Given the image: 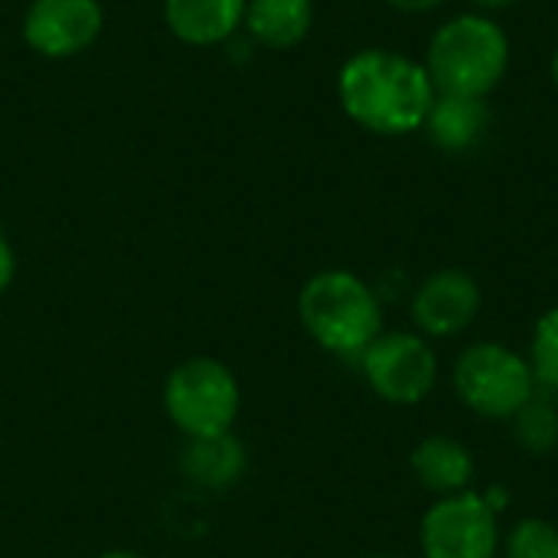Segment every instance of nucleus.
I'll use <instances>...</instances> for the list:
<instances>
[{
	"instance_id": "nucleus-14",
	"label": "nucleus",
	"mask_w": 558,
	"mask_h": 558,
	"mask_svg": "<svg viewBox=\"0 0 558 558\" xmlns=\"http://www.w3.org/2000/svg\"><path fill=\"white\" fill-rule=\"evenodd\" d=\"M242 26L268 49H294L314 26V0H248Z\"/></svg>"
},
{
	"instance_id": "nucleus-24",
	"label": "nucleus",
	"mask_w": 558,
	"mask_h": 558,
	"mask_svg": "<svg viewBox=\"0 0 558 558\" xmlns=\"http://www.w3.org/2000/svg\"><path fill=\"white\" fill-rule=\"evenodd\" d=\"M366 558H386V556H366Z\"/></svg>"
},
{
	"instance_id": "nucleus-10",
	"label": "nucleus",
	"mask_w": 558,
	"mask_h": 558,
	"mask_svg": "<svg viewBox=\"0 0 558 558\" xmlns=\"http://www.w3.org/2000/svg\"><path fill=\"white\" fill-rule=\"evenodd\" d=\"M490 105L487 98H468V95H435L432 111L425 118L428 141L445 154H468L474 150L487 131H490Z\"/></svg>"
},
{
	"instance_id": "nucleus-16",
	"label": "nucleus",
	"mask_w": 558,
	"mask_h": 558,
	"mask_svg": "<svg viewBox=\"0 0 558 558\" xmlns=\"http://www.w3.org/2000/svg\"><path fill=\"white\" fill-rule=\"evenodd\" d=\"M504 558H558V526L539 517L520 520L504 539Z\"/></svg>"
},
{
	"instance_id": "nucleus-2",
	"label": "nucleus",
	"mask_w": 558,
	"mask_h": 558,
	"mask_svg": "<svg viewBox=\"0 0 558 558\" xmlns=\"http://www.w3.org/2000/svg\"><path fill=\"white\" fill-rule=\"evenodd\" d=\"M422 62L438 95L490 98L510 72L513 43L497 16L464 10L432 33Z\"/></svg>"
},
{
	"instance_id": "nucleus-12",
	"label": "nucleus",
	"mask_w": 558,
	"mask_h": 558,
	"mask_svg": "<svg viewBox=\"0 0 558 558\" xmlns=\"http://www.w3.org/2000/svg\"><path fill=\"white\" fill-rule=\"evenodd\" d=\"M248 0H163L167 26L190 46H216L245 23Z\"/></svg>"
},
{
	"instance_id": "nucleus-7",
	"label": "nucleus",
	"mask_w": 558,
	"mask_h": 558,
	"mask_svg": "<svg viewBox=\"0 0 558 558\" xmlns=\"http://www.w3.org/2000/svg\"><path fill=\"white\" fill-rule=\"evenodd\" d=\"M418 546L425 558H497L500 513L474 490L441 497L422 517Z\"/></svg>"
},
{
	"instance_id": "nucleus-6",
	"label": "nucleus",
	"mask_w": 558,
	"mask_h": 558,
	"mask_svg": "<svg viewBox=\"0 0 558 558\" xmlns=\"http://www.w3.org/2000/svg\"><path fill=\"white\" fill-rule=\"evenodd\" d=\"M369 389L389 405H418L438 383V356L422 333H379L360 356Z\"/></svg>"
},
{
	"instance_id": "nucleus-21",
	"label": "nucleus",
	"mask_w": 558,
	"mask_h": 558,
	"mask_svg": "<svg viewBox=\"0 0 558 558\" xmlns=\"http://www.w3.org/2000/svg\"><path fill=\"white\" fill-rule=\"evenodd\" d=\"M484 500L500 513V510L510 504V490H504V487H487V490H484Z\"/></svg>"
},
{
	"instance_id": "nucleus-1",
	"label": "nucleus",
	"mask_w": 558,
	"mask_h": 558,
	"mask_svg": "<svg viewBox=\"0 0 558 558\" xmlns=\"http://www.w3.org/2000/svg\"><path fill=\"white\" fill-rule=\"evenodd\" d=\"M435 95L425 62L389 46L353 52L337 75L343 114L376 137H409L422 131Z\"/></svg>"
},
{
	"instance_id": "nucleus-13",
	"label": "nucleus",
	"mask_w": 558,
	"mask_h": 558,
	"mask_svg": "<svg viewBox=\"0 0 558 558\" xmlns=\"http://www.w3.org/2000/svg\"><path fill=\"white\" fill-rule=\"evenodd\" d=\"M248 464L245 445L229 432L216 438H186V451L180 458L183 474L190 484L206 490H226L242 481Z\"/></svg>"
},
{
	"instance_id": "nucleus-19",
	"label": "nucleus",
	"mask_w": 558,
	"mask_h": 558,
	"mask_svg": "<svg viewBox=\"0 0 558 558\" xmlns=\"http://www.w3.org/2000/svg\"><path fill=\"white\" fill-rule=\"evenodd\" d=\"M16 275V255H13V245L7 242V235H0V294L10 288Z\"/></svg>"
},
{
	"instance_id": "nucleus-5",
	"label": "nucleus",
	"mask_w": 558,
	"mask_h": 558,
	"mask_svg": "<svg viewBox=\"0 0 558 558\" xmlns=\"http://www.w3.org/2000/svg\"><path fill=\"white\" fill-rule=\"evenodd\" d=\"M451 383L474 415L494 422H510L536 396V373L530 360L497 340L471 343L454 360Z\"/></svg>"
},
{
	"instance_id": "nucleus-3",
	"label": "nucleus",
	"mask_w": 558,
	"mask_h": 558,
	"mask_svg": "<svg viewBox=\"0 0 558 558\" xmlns=\"http://www.w3.org/2000/svg\"><path fill=\"white\" fill-rule=\"evenodd\" d=\"M298 317L307 337L337 356H363L383 333L379 294L347 268H327L307 278L298 294Z\"/></svg>"
},
{
	"instance_id": "nucleus-9",
	"label": "nucleus",
	"mask_w": 558,
	"mask_h": 558,
	"mask_svg": "<svg viewBox=\"0 0 558 558\" xmlns=\"http://www.w3.org/2000/svg\"><path fill=\"white\" fill-rule=\"evenodd\" d=\"M484 294L471 271L464 268H441L432 271L412 294V320L422 337H458L464 333L481 314Z\"/></svg>"
},
{
	"instance_id": "nucleus-4",
	"label": "nucleus",
	"mask_w": 558,
	"mask_h": 558,
	"mask_svg": "<svg viewBox=\"0 0 558 558\" xmlns=\"http://www.w3.org/2000/svg\"><path fill=\"white\" fill-rule=\"evenodd\" d=\"M163 409L183 438H216L232 432L242 409V389L222 360L190 356L170 369Z\"/></svg>"
},
{
	"instance_id": "nucleus-8",
	"label": "nucleus",
	"mask_w": 558,
	"mask_h": 558,
	"mask_svg": "<svg viewBox=\"0 0 558 558\" xmlns=\"http://www.w3.org/2000/svg\"><path fill=\"white\" fill-rule=\"evenodd\" d=\"M105 26L98 0H33L23 16V39L46 59L85 52Z\"/></svg>"
},
{
	"instance_id": "nucleus-22",
	"label": "nucleus",
	"mask_w": 558,
	"mask_h": 558,
	"mask_svg": "<svg viewBox=\"0 0 558 558\" xmlns=\"http://www.w3.org/2000/svg\"><path fill=\"white\" fill-rule=\"evenodd\" d=\"M549 78H553V85H556L558 92V46L553 49V56H549Z\"/></svg>"
},
{
	"instance_id": "nucleus-20",
	"label": "nucleus",
	"mask_w": 558,
	"mask_h": 558,
	"mask_svg": "<svg viewBox=\"0 0 558 558\" xmlns=\"http://www.w3.org/2000/svg\"><path fill=\"white\" fill-rule=\"evenodd\" d=\"M471 3V10H477V13H487V16H494V13H500V10H510L517 0H468Z\"/></svg>"
},
{
	"instance_id": "nucleus-23",
	"label": "nucleus",
	"mask_w": 558,
	"mask_h": 558,
	"mask_svg": "<svg viewBox=\"0 0 558 558\" xmlns=\"http://www.w3.org/2000/svg\"><path fill=\"white\" fill-rule=\"evenodd\" d=\"M98 558H144L141 553H131V549H111V553H105V556Z\"/></svg>"
},
{
	"instance_id": "nucleus-17",
	"label": "nucleus",
	"mask_w": 558,
	"mask_h": 558,
	"mask_svg": "<svg viewBox=\"0 0 558 558\" xmlns=\"http://www.w3.org/2000/svg\"><path fill=\"white\" fill-rule=\"evenodd\" d=\"M530 366L536 383L558 392V304L536 320L533 343H530Z\"/></svg>"
},
{
	"instance_id": "nucleus-15",
	"label": "nucleus",
	"mask_w": 558,
	"mask_h": 558,
	"mask_svg": "<svg viewBox=\"0 0 558 558\" xmlns=\"http://www.w3.org/2000/svg\"><path fill=\"white\" fill-rule=\"evenodd\" d=\"M510 422H513V441L526 454L546 458L558 448V409L549 399L533 396Z\"/></svg>"
},
{
	"instance_id": "nucleus-18",
	"label": "nucleus",
	"mask_w": 558,
	"mask_h": 558,
	"mask_svg": "<svg viewBox=\"0 0 558 558\" xmlns=\"http://www.w3.org/2000/svg\"><path fill=\"white\" fill-rule=\"evenodd\" d=\"M392 10L399 13H409V16H425V13H435L441 7H448L451 0H386Z\"/></svg>"
},
{
	"instance_id": "nucleus-11",
	"label": "nucleus",
	"mask_w": 558,
	"mask_h": 558,
	"mask_svg": "<svg viewBox=\"0 0 558 558\" xmlns=\"http://www.w3.org/2000/svg\"><path fill=\"white\" fill-rule=\"evenodd\" d=\"M412 474L428 494L441 500L471 490L477 464L464 441L448 435H428L412 451Z\"/></svg>"
}]
</instances>
